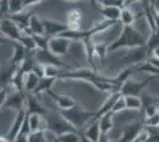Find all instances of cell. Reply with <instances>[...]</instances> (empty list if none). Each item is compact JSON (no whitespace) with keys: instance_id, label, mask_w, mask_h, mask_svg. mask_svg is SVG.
Returning a JSON list of instances; mask_svg holds the SVG:
<instances>
[{"instance_id":"cell-1","label":"cell","mask_w":159,"mask_h":142,"mask_svg":"<svg viewBox=\"0 0 159 142\" xmlns=\"http://www.w3.org/2000/svg\"><path fill=\"white\" fill-rule=\"evenodd\" d=\"M146 43L147 41L145 39V37L137 28H134L133 26H124L119 37L108 44V52L119 50L121 47H126L129 50L143 47L146 46Z\"/></svg>"},{"instance_id":"cell-2","label":"cell","mask_w":159,"mask_h":142,"mask_svg":"<svg viewBox=\"0 0 159 142\" xmlns=\"http://www.w3.org/2000/svg\"><path fill=\"white\" fill-rule=\"evenodd\" d=\"M60 114L64 120H66L79 131L83 127H86L87 124H89V122L92 121L95 113L87 110L79 104H76L75 107L68 109V110H60Z\"/></svg>"},{"instance_id":"cell-3","label":"cell","mask_w":159,"mask_h":142,"mask_svg":"<svg viewBox=\"0 0 159 142\" xmlns=\"http://www.w3.org/2000/svg\"><path fill=\"white\" fill-rule=\"evenodd\" d=\"M44 122L45 130L56 136L63 135L66 133H79L69 122L61 116V114H48L44 118Z\"/></svg>"},{"instance_id":"cell-4","label":"cell","mask_w":159,"mask_h":142,"mask_svg":"<svg viewBox=\"0 0 159 142\" xmlns=\"http://www.w3.org/2000/svg\"><path fill=\"white\" fill-rule=\"evenodd\" d=\"M34 61L37 64H39L42 67H48V65H52V67H57V68L66 69V64L61 61L60 57L55 56V54L48 49V50H39L37 49L34 52Z\"/></svg>"},{"instance_id":"cell-5","label":"cell","mask_w":159,"mask_h":142,"mask_svg":"<svg viewBox=\"0 0 159 142\" xmlns=\"http://www.w3.org/2000/svg\"><path fill=\"white\" fill-rule=\"evenodd\" d=\"M23 31L8 17L0 18V34L11 41H18Z\"/></svg>"},{"instance_id":"cell-6","label":"cell","mask_w":159,"mask_h":142,"mask_svg":"<svg viewBox=\"0 0 159 142\" xmlns=\"http://www.w3.org/2000/svg\"><path fill=\"white\" fill-rule=\"evenodd\" d=\"M43 26H44V34L49 38L53 37H58L62 33H64L66 31H69V27L66 23H61L52 19H45L43 18Z\"/></svg>"},{"instance_id":"cell-7","label":"cell","mask_w":159,"mask_h":142,"mask_svg":"<svg viewBox=\"0 0 159 142\" xmlns=\"http://www.w3.org/2000/svg\"><path fill=\"white\" fill-rule=\"evenodd\" d=\"M148 82H150V78H146L145 81L143 82H135L133 80H128L121 85L119 93L124 97H126V96H138L139 97L141 90L148 84Z\"/></svg>"},{"instance_id":"cell-8","label":"cell","mask_w":159,"mask_h":142,"mask_svg":"<svg viewBox=\"0 0 159 142\" xmlns=\"http://www.w3.org/2000/svg\"><path fill=\"white\" fill-rule=\"evenodd\" d=\"M25 102H26V95L23 91H17L14 90V93L8 95L4 104V108L13 109L17 113L25 110Z\"/></svg>"},{"instance_id":"cell-9","label":"cell","mask_w":159,"mask_h":142,"mask_svg":"<svg viewBox=\"0 0 159 142\" xmlns=\"http://www.w3.org/2000/svg\"><path fill=\"white\" fill-rule=\"evenodd\" d=\"M71 41H70L68 38H64V37H61V36L50 38V41H49V50L55 56H57V57L64 56L68 52Z\"/></svg>"},{"instance_id":"cell-10","label":"cell","mask_w":159,"mask_h":142,"mask_svg":"<svg viewBox=\"0 0 159 142\" xmlns=\"http://www.w3.org/2000/svg\"><path fill=\"white\" fill-rule=\"evenodd\" d=\"M143 129H144L143 122H133V123L127 124L122 130V134L118 140V142H133L140 135Z\"/></svg>"},{"instance_id":"cell-11","label":"cell","mask_w":159,"mask_h":142,"mask_svg":"<svg viewBox=\"0 0 159 142\" xmlns=\"http://www.w3.org/2000/svg\"><path fill=\"white\" fill-rule=\"evenodd\" d=\"M25 111L26 115H40V116H47L48 111L40 104L38 100L36 98V96L33 94L26 95V102H25Z\"/></svg>"},{"instance_id":"cell-12","label":"cell","mask_w":159,"mask_h":142,"mask_svg":"<svg viewBox=\"0 0 159 142\" xmlns=\"http://www.w3.org/2000/svg\"><path fill=\"white\" fill-rule=\"evenodd\" d=\"M83 19V12L79 7H73L66 13V25L71 31H80L81 23Z\"/></svg>"},{"instance_id":"cell-13","label":"cell","mask_w":159,"mask_h":142,"mask_svg":"<svg viewBox=\"0 0 159 142\" xmlns=\"http://www.w3.org/2000/svg\"><path fill=\"white\" fill-rule=\"evenodd\" d=\"M25 117H26V111L25 110H21V111H18L17 113V115L14 117V121L12 123V126H11V128L10 130L7 131V134L5 135L8 142H13L16 139H17V136L19 135L20 133V129L23 127V123L25 121Z\"/></svg>"},{"instance_id":"cell-14","label":"cell","mask_w":159,"mask_h":142,"mask_svg":"<svg viewBox=\"0 0 159 142\" xmlns=\"http://www.w3.org/2000/svg\"><path fill=\"white\" fill-rule=\"evenodd\" d=\"M148 58V54H147V49L146 46L143 47H137V49H132L126 56L124 57V61L129 63L131 65L137 67L139 63L145 62Z\"/></svg>"},{"instance_id":"cell-15","label":"cell","mask_w":159,"mask_h":142,"mask_svg":"<svg viewBox=\"0 0 159 142\" xmlns=\"http://www.w3.org/2000/svg\"><path fill=\"white\" fill-rule=\"evenodd\" d=\"M18 70V67L13 65L12 63L10 64H2L0 67V87L2 89H6L7 85L11 84V81L13 78L14 74L17 72Z\"/></svg>"},{"instance_id":"cell-16","label":"cell","mask_w":159,"mask_h":142,"mask_svg":"<svg viewBox=\"0 0 159 142\" xmlns=\"http://www.w3.org/2000/svg\"><path fill=\"white\" fill-rule=\"evenodd\" d=\"M47 95H49L53 101L56 102L57 107L61 109V110H68V109L75 107L77 103L74 100L73 97L68 96V95H62V94H57V93H53L52 90H49L47 93Z\"/></svg>"},{"instance_id":"cell-17","label":"cell","mask_w":159,"mask_h":142,"mask_svg":"<svg viewBox=\"0 0 159 142\" xmlns=\"http://www.w3.org/2000/svg\"><path fill=\"white\" fill-rule=\"evenodd\" d=\"M32 15H33V11H23V12L17 13V14H8L7 17H8L11 20H13L23 32L27 33V32H29L30 19H31Z\"/></svg>"},{"instance_id":"cell-18","label":"cell","mask_w":159,"mask_h":142,"mask_svg":"<svg viewBox=\"0 0 159 142\" xmlns=\"http://www.w3.org/2000/svg\"><path fill=\"white\" fill-rule=\"evenodd\" d=\"M120 93H114V94H112L106 100V102L100 107V109L98 110V111H95V114H94V117L92 118V121H99L100 118L102 117L103 115H106V114H108V113H111L113 109V105H114V103L116 102V100L120 97Z\"/></svg>"},{"instance_id":"cell-19","label":"cell","mask_w":159,"mask_h":142,"mask_svg":"<svg viewBox=\"0 0 159 142\" xmlns=\"http://www.w3.org/2000/svg\"><path fill=\"white\" fill-rule=\"evenodd\" d=\"M11 44H12V46H13V54H12L11 63H12L13 65H16V67H18V68H19L20 65L23 64L24 59L26 58L27 50L21 44L17 43V41H12Z\"/></svg>"},{"instance_id":"cell-20","label":"cell","mask_w":159,"mask_h":142,"mask_svg":"<svg viewBox=\"0 0 159 142\" xmlns=\"http://www.w3.org/2000/svg\"><path fill=\"white\" fill-rule=\"evenodd\" d=\"M121 10H122V8L115 7V6H101V8H100V14L103 15L105 20L119 21Z\"/></svg>"},{"instance_id":"cell-21","label":"cell","mask_w":159,"mask_h":142,"mask_svg":"<svg viewBox=\"0 0 159 142\" xmlns=\"http://www.w3.org/2000/svg\"><path fill=\"white\" fill-rule=\"evenodd\" d=\"M39 80L40 78L33 71L25 74V76H24V91L29 93V94H32L34 89L38 87Z\"/></svg>"},{"instance_id":"cell-22","label":"cell","mask_w":159,"mask_h":142,"mask_svg":"<svg viewBox=\"0 0 159 142\" xmlns=\"http://www.w3.org/2000/svg\"><path fill=\"white\" fill-rule=\"evenodd\" d=\"M83 135L86 136L87 139H89L90 141L98 142L99 141V137L101 135V129H100V123L99 121H93L89 122L88 127L84 130Z\"/></svg>"},{"instance_id":"cell-23","label":"cell","mask_w":159,"mask_h":142,"mask_svg":"<svg viewBox=\"0 0 159 142\" xmlns=\"http://www.w3.org/2000/svg\"><path fill=\"white\" fill-rule=\"evenodd\" d=\"M30 34H37L42 36L44 34V26H43V20L38 15L33 14L30 19V25H29V32Z\"/></svg>"},{"instance_id":"cell-24","label":"cell","mask_w":159,"mask_h":142,"mask_svg":"<svg viewBox=\"0 0 159 142\" xmlns=\"http://www.w3.org/2000/svg\"><path fill=\"white\" fill-rule=\"evenodd\" d=\"M57 81V78H51V77H42L39 80V83H38V87L34 89L32 94L36 96V95H39L42 93H48L49 90H51L53 83Z\"/></svg>"},{"instance_id":"cell-25","label":"cell","mask_w":159,"mask_h":142,"mask_svg":"<svg viewBox=\"0 0 159 142\" xmlns=\"http://www.w3.org/2000/svg\"><path fill=\"white\" fill-rule=\"evenodd\" d=\"M113 116H114V114L111 111V113H108L106 115H103L99 120L100 129H101L102 134H108L113 129Z\"/></svg>"},{"instance_id":"cell-26","label":"cell","mask_w":159,"mask_h":142,"mask_svg":"<svg viewBox=\"0 0 159 142\" xmlns=\"http://www.w3.org/2000/svg\"><path fill=\"white\" fill-rule=\"evenodd\" d=\"M137 19V15L133 13L132 11L128 7H124L121 10V14H120V23L124 26H132V24L134 23V20Z\"/></svg>"},{"instance_id":"cell-27","label":"cell","mask_w":159,"mask_h":142,"mask_svg":"<svg viewBox=\"0 0 159 142\" xmlns=\"http://www.w3.org/2000/svg\"><path fill=\"white\" fill-rule=\"evenodd\" d=\"M17 43L21 44L26 49L27 51H36V50H37V46H36L34 39H33L32 34H30V33H25V32H23L21 36H20L19 41H17Z\"/></svg>"},{"instance_id":"cell-28","label":"cell","mask_w":159,"mask_h":142,"mask_svg":"<svg viewBox=\"0 0 159 142\" xmlns=\"http://www.w3.org/2000/svg\"><path fill=\"white\" fill-rule=\"evenodd\" d=\"M29 117V127L31 133H36L39 130H45L43 128V116L40 115H27Z\"/></svg>"},{"instance_id":"cell-29","label":"cell","mask_w":159,"mask_h":142,"mask_svg":"<svg viewBox=\"0 0 159 142\" xmlns=\"http://www.w3.org/2000/svg\"><path fill=\"white\" fill-rule=\"evenodd\" d=\"M125 102H126V109L129 110H140L143 108V100L138 96H126Z\"/></svg>"},{"instance_id":"cell-30","label":"cell","mask_w":159,"mask_h":142,"mask_svg":"<svg viewBox=\"0 0 159 142\" xmlns=\"http://www.w3.org/2000/svg\"><path fill=\"white\" fill-rule=\"evenodd\" d=\"M10 14H17L25 11V5L23 0H8Z\"/></svg>"},{"instance_id":"cell-31","label":"cell","mask_w":159,"mask_h":142,"mask_svg":"<svg viewBox=\"0 0 159 142\" xmlns=\"http://www.w3.org/2000/svg\"><path fill=\"white\" fill-rule=\"evenodd\" d=\"M64 72V69L52 67V65H48L44 67V76L45 77H51V78H60V76Z\"/></svg>"},{"instance_id":"cell-32","label":"cell","mask_w":159,"mask_h":142,"mask_svg":"<svg viewBox=\"0 0 159 142\" xmlns=\"http://www.w3.org/2000/svg\"><path fill=\"white\" fill-rule=\"evenodd\" d=\"M34 43H36V46L39 50H48L49 49V41L50 38L47 37L45 34H42V36H37V34H32Z\"/></svg>"},{"instance_id":"cell-33","label":"cell","mask_w":159,"mask_h":142,"mask_svg":"<svg viewBox=\"0 0 159 142\" xmlns=\"http://www.w3.org/2000/svg\"><path fill=\"white\" fill-rule=\"evenodd\" d=\"M80 133H66L57 136L56 142H80Z\"/></svg>"},{"instance_id":"cell-34","label":"cell","mask_w":159,"mask_h":142,"mask_svg":"<svg viewBox=\"0 0 159 142\" xmlns=\"http://www.w3.org/2000/svg\"><path fill=\"white\" fill-rule=\"evenodd\" d=\"M94 52H95V56H98L100 59L105 58L106 54H108V44L107 43H95Z\"/></svg>"},{"instance_id":"cell-35","label":"cell","mask_w":159,"mask_h":142,"mask_svg":"<svg viewBox=\"0 0 159 142\" xmlns=\"http://www.w3.org/2000/svg\"><path fill=\"white\" fill-rule=\"evenodd\" d=\"M29 142H49L45 130H39L36 133H31L29 135Z\"/></svg>"},{"instance_id":"cell-36","label":"cell","mask_w":159,"mask_h":142,"mask_svg":"<svg viewBox=\"0 0 159 142\" xmlns=\"http://www.w3.org/2000/svg\"><path fill=\"white\" fill-rule=\"evenodd\" d=\"M137 70H138V71H146V72H148V74L153 75L154 77H158L159 76V69L154 68L152 65H150L147 62H145V63L141 64V65H138V67H137Z\"/></svg>"},{"instance_id":"cell-37","label":"cell","mask_w":159,"mask_h":142,"mask_svg":"<svg viewBox=\"0 0 159 142\" xmlns=\"http://www.w3.org/2000/svg\"><path fill=\"white\" fill-rule=\"evenodd\" d=\"M98 2L100 4V6H115L120 7V8H124V7L127 6V2L122 1V0H101Z\"/></svg>"},{"instance_id":"cell-38","label":"cell","mask_w":159,"mask_h":142,"mask_svg":"<svg viewBox=\"0 0 159 142\" xmlns=\"http://www.w3.org/2000/svg\"><path fill=\"white\" fill-rule=\"evenodd\" d=\"M124 110H126V102H125V97L122 95H120V97L116 100V102L113 105L112 113L113 114H116V113L124 111Z\"/></svg>"},{"instance_id":"cell-39","label":"cell","mask_w":159,"mask_h":142,"mask_svg":"<svg viewBox=\"0 0 159 142\" xmlns=\"http://www.w3.org/2000/svg\"><path fill=\"white\" fill-rule=\"evenodd\" d=\"M158 113H159V105L152 104V105H147V107H145L146 118H148V117H152V116L157 115Z\"/></svg>"},{"instance_id":"cell-40","label":"cell","mask_w":159,"mask_h":142,"mask_svg":"<svg viewBox=\"0 0 159 142\" xmlns=\"http://www.w3.org/2000/svg\"><path fill=\"white\" fill-rule=\"evenodd\" d=\"M146 62L150 64V65H152L154 68L159 69V59L158 58H156L154 56H148V58L146 59Z\"/></svg>"},{"instance_id":"cell-41","label":"cell","mask_w":159,"mask_h":142,"mask_svg":"<svg viewBox=\"0 0 159 142\" xmlns=\"http://www.w3.org/2000/svg\"><path fill=\"white\" fill-rule=\"evenodd\" d=\"M7 98V90L6 89H1L0 90V109L4 108V104Z\"/></svg>"},{"instance_id":"cell-42","label":"cell","mask_w":159,"mask_h":142,"mask_svg":"<svg viewBox=\"0 0 159 142\" xmlns=\"http://www.w3.org/2000/svg\"><path fill=\"white\" fill-rule=\"evenodd\" d=\"M151 5H152L153 13L159 15V0H157V1H151Z\"/></svg>"},{"instance_id":"cell-43","label":"cell","mask_w":159,"mask_h":142,"mask_svg":"<svg viewBox=\"0 0 159 142\" xmlns=\"http://www.w3.org/2000/svg\"><path fill=\"white\" fill-rule=\"evenodd\" d=\"M13 142H29V136L26 135H18Z\"/></svg>"},{"instance_id":"cell-44","label":"cell","mask_w":159,"mask_h":142,"mask_svg":"<svg viewBox=\"0 0 159 142\" xmlns=\"http://www.w3.org/2000/svg\"><path fill=\"white\" fill-rule=\"evenodd\" d=\"M98 142H109V137H108V134H102L99 137V141Z\"/></svg>"},{"instance_id":"cell-45","label":"cell","mask_w":159,"mask_h":142,"mask_svg":"<svg viewBox=\"0 0 159 142\" xmlns=\"http://www.w3.org/2000/svg\"><path fill=\"white\" fill-rule=\"evenodd\" d=\"M5 43H12V41H8V39H6L5 37H2V36L0 34V45H1V44H5Z\"/></svg>"},{"instance_id":"cell-46","label":"cell","mask_w":159,"mask_h":142,"mask_svg":"<svg viewBox=\"0 0 159 142\" xmlns=\"http://www.w3.org/2000/svg\"><path fill=\"white\" fill-rule=\"evenodd\" d=\"M80 136H81V137H80V142H93V141H90L89 139H87L84 135H81V134H80Z\"/></svg>"},{"instance_id":"cell-47","label":"cell","mask_w":159,"mask_h":142,"mask_svg":"<svg viewBox=\"0 0 159 142\" xmlns=\"http://www.w3.org/2000/svg\"><path fill=\"white\" fill-rule=\"evenodd\" d=\"M152 56H154L156 58H158L159 59V46L156 49V50H153V52H152Z\"/></svg>"},{"instance_id":"cell-48","label":"cell","mask_w":159,"mask_h":142,"mask_svg":"<svg viewBox=\"0 0 159 142\" xmlns=\"http://www.w3.org/2000/svg\"><path fill=\"white\" fill-rule=\"evenodd\" d=\"M0 142H8V140L5 136H0Z\"/></svg>"},{"instance_id":"cell-49","label":"cell","mask_w":159,"mask_h":142,"mask_svg":"<svg viewBox=\"0 0 159 142\" xmlns=\"http://www.w3.org/2000/svg\"><path fill=\"white\" fill-rule=\"evenodd\" d=\"M0 5H1V1H0Z\"/></svg>"}]
</instances>
